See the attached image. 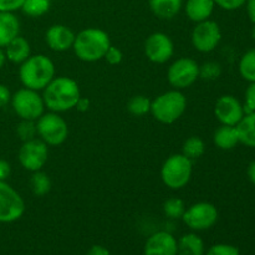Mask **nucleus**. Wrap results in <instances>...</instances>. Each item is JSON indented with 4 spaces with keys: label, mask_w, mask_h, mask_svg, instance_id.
I'll return each mask as SVG.
<instances>
[{
    "label": "nucleus",
    "mask_w": 255,
    "mask_h": 255,
    "mask_svg": "<svg viewBox=\"0 0 255 255\" xmlns=\"http://www.w3.org/2000/svg\"><path fill=\"white\" fill-rule=\"evenodd\" d=\"M42 91L45 107L56 114L75 109L81 97L79 84L67 76H55Z\"/></svg>",
    "instance_id": "nucleus-1"
},
{
    "label": "nucleus",
    "mask_w": 255,
    "mask_h": 255,
    "mask_svg": "<svg viewBox=\"0 0 255 255\" xmlns=\"http://www.w3.org/2000/svg\"><path fill=\"white\" fill-rule=\"evenodd\" d=\"M110 46L111 40L106 31L97 27H87L75 36L72 49L81 61L96 62L104 59Z\"/></svg>",
    "instance_id": "nucleus-2"
},
{
    "label": "nucleus",
    "mask_w": 255,
    "mask_h": 255,
    "mask_svg": "<svg viewBox=\"0 0 255 255\" xmlns=\"http://www.w3.org/2000/svg\"><path fill=\"white\" fill-rule=\"evenodd\" d=\"M19 77L26 89L42 91L55 77V65L46 55H30L20 64Z\"/></svg>",
    "instance_id": "nucleus-3"
},
{
    "label": "nucleus",
    "mask_w": 255,
    "mask_h": 255,
    "mask_svg": "<svg viewBox=\"0 0 255 255\" xmlns=\"http://www.w3.org/2000/svg\"><path fill=\"white\" fill-rule=\"evenodd\" d=\"M187 110V99L181 90H169L158 95L151 102L149 114L163 125H172L178 121Z\"/></svg>",
    "instance_id": "nucleus-4"
},
{
    "label": "nucleus",
    "mask_w": 255,
    "mask_h": 255,
    "mask_svg": "<svg viewBox=\"0 0 255 255\" xmlns=\"http://www.w3.org/2000/svg\"><path fill=\"white\" fill-rule=\"evenodd\" d=\"M193 173V161L182 153L169 156L161 168V179L166 187L173 191L184 188Z\"/></svg>",
    "instance_id": "nucleus-5"
},
{
    "label": "nucleus",
    "mask_w": 255,
    "mask_h": 255,
    "mask_svg": "<svg viewBox=\"0 0 255 255\" xmlns=\"http://www.w3.org/2000/svg\"><path fill=\"white\" fill-rule=\"evenodd\" d=\"M11 106L21 120L36 121L45 114L44 99L39 91L31 89H20L11 95Z\"/></svg>",
    "instance_id": "nucleus-6"
},
{
    "label": "nucleus",
    "mask_w": 255,
    "mask_h": 255,
    "mask_svg": "<svg viewBox=\"0 0 255 255\" xmlns=\"http://www.w3.org/2000/svg\"><path fill=\"white\" fill-rule=\"evenodd\" d=\"M37 136L47 146H60L69 137L67 122L56 112H47L36 120Z\"/></svg>",
    "instance_id": "nucleus-7"
},
{
    "label": "nucleus",
    "mask_w": 255,
    "mask_h": 255,
    "mask_svg": "<svg viewBox=\"0 0 255 255\" xmlns=\"http://www.w3.org/2000/svg\"><path fill=\"white\" fill-rule=\"evenodd\" d=\"M199 79V65L189 57H179L171 64L167 71V80L176 90L188 89Z\"/></svg>",
    "instance_id": "nucleus-8"
},
{
    "label": "nucleus",
    "mask_w": 255,
    "mask_h": 255,
    "mask_svg": "<svg viewBox=\"0 0 255 255\" xmlns=\"http://www.w3.org/2000/svg\"><path fill=\"white\" fill-rule=\"evenodd\" d=\"M20 164L29 172L41 171L49 158V147L42 139L32 138L22 142L17 153Z\"/></svg>",
    "instance_id": "nucleus-9"
},
{
    "label": "nucleus",
    "mask_w": 255,
    "mask_h": 255,
    "mask_svg": "<svg viewBox=\"0 0 255 255\" xmlns=\"http://www.w3.org/2000/svg\"><path fill=\"white\" fill-rule=\"evenodd\" d=\"M182 221L192 231H207L218 221V209L209 202H198L186 209Z\"/></svg>",
    "instance_id": "nucleus-10"
},
{
    "label": "nucleus",
    "mask_w": 255,
    "mask_h": 255,
    "mask_svg": "<svg viewBox=\"0 0 255 255\" xmlns=\"http://www.w3.org/2000/svg\"><path fill=\"white\" fill-rule=\"evenodd\" d=\"M222 40V30L213 20L208 19L197 22L191 35V41L194 49L203 54L214 51Z\"/></svg>",
    "instance_id": "nucleus-11"
},
{
    "label": "nucleus",
    "mask_w": 255,
    "mask_h": 255,
    "mask_svg": "<svg viewBox=\"0 0 255 255\" xmlns=\"http://www.w3.org/2000/svg\"><path fill=\"white\" fill-rule=\"evenodd\" d=\"M25 202L6 182H0V223H12L22 217Z\"/></svg>",
    "instance_id": "nucleus-12"
},
{
    "label": "nucleus",
    "mask_w": 255,
    "mask_h": 255,
    "mask_svg": "<svg viewBox=\"0 0 255 255\" xmlns=\"http://www.w3.org/2000/svg\"><path fill=\"white\" fill-rule=\"evenodd\" d=\"M144 54L154 64H166L174 54V44L164 32H153L144 41Z\"/></svg>",
    "instance_id": "nucleus-13"
},
{
    "label": "nucleus",
    "mask_w": 255,
    "mask_h": 255,
    "mask_svg": "<svg viewBox=\"0 0 255 255\" xmlns=\"http://www.w3.org/2000/svg\"><path fill=\"white\" fill-rule=\"evenodd\" d=\"M214 115L221 125L237 126L246 112H244V106L237 97L232 95H223L217 100Z\"/></svg>",
    "instance_id": "nucleus-14"
},
{
    "label": "nucleus",
    "mask_w": 255,
    "mask_h": 255,
    "mask_svg": "<svg viewBox=\"0 0 255 255\" xmlns=\"http://www.w3.org/2000/svg\"><path fill=\"white\" fill-rule=\"evenodd\" d=\"M75 34L69 26L62 24H55L47 29L45 34L46 44L52 51L64 52L72 49L75 41Z\"/></svg>",
    "instance_id": "nucleus-15"
},
{
    "label": "nucleus",
    "mask_w": 255,
    "mask_h": 255,
    "mask_svg": "<svg viewBox=\"0 0 255 255\" xmlns=\"http://www.w3.org/2000/svg\"><path fill=\"white\" fill-rule=\"evenodd\" d=\"M177 239L168 232H157L147 239L144 255H177Z\"/></svg>",
    "instance_id": "nucleus-16"
},
{
    "label": "nucleus",
    "mask_w": 255,
    "mask_h": 255,
    "mask_svg": "<svg viewBox=\"0 0 255 255\" xmlns=\"http://www.w3.org/2000/svg\"><path fill=\"white\" fill-rule=\"evenodd\" d=\"M214 0H187L186 14L193 22L208 20L214 11Z\"/></svg>",
    "instance_id": "nucleus-17"
},
{
    "label": "nucleus",
    "mask_w": 255,
    "mask_h": 255,
    "mask_svg": "<svg viewBox=\"0 0 255 255\" xmlns=\"http://www.w3.org/2000/svg\"><path fill=\"white\" fill-rule=\"evenodd\" d=\"M20 22L14 12L0 11V47H5L19 35Z\"/></svg>",
    "instance_id": "nucleus-18"
},
{
    "label": "nucleus",
    "mask_w": 255,
    "mask_h": 255,
    "mask_svg": "<svg viewBox=\"0 0 255 255\" xmlns=\"http://www.w3.org/2000/svg\"><path fill=\"white\" fill-rule=\"evenodd\" d=\"M30 52H31V49H30L29 41L20 35H17L5 46L6 60L14 64H22L30 56Z\"/></svg>",
    "instance_id": "nucleus-19"
},
{
    "label": "nucleus",
    "mask_w": 255,
    "mask_h": 255,
    "mask_svg": "<svg viewBox=\"0 0 255 255\" xmlns=\"http://www.w3.org/2000/svg\"><path fill=\"white\" fill-rule=\"evenodd\" d=\"M213 142L218 148L229 151L239 144V136L236 126L221 125L213 134Z\"/></svg>",
    "instance_id": "nucleus-20"
},
{
    "label": "nucleus",
    "mask_w": 255,
    "mask_h": 255,
    "mask_svg": "<svg viewBox=\"0 0 255 255\" xmlns=\"http://www.w3.org/2000/svg\"><path fill=\"white\" fill-rule=\"evenodd\" d=\"M183 0H149V7L157 17L171 20L181 11Z\"/></svg>",
    "instance_id": "nucleus-21"
},
{
    "label": "nucleus",
    "mask_w": 255,
    "mask_h": 255,
    "mask_svg": "<svg viewBox=\"0 0 255 255\" xmlns=\"http://www.w3.org/2000/svg\"><path fill=\"white\" fill-rule=\"evenodd\" d=\"M239 143L251 148H255V112L246 114L237 125Z\"/></svg>",
    "instance_id": "nucleus-22"
},
{
    "label": "nucleus",
    "mask_w": 255,
    "mask_h": 255,
    "mask_svg": "<svg viewBox=\"0 0 255 255\" xmlns=\"http://www.w3.org/2000/svg\"><path fill=\"white\" fill-rule=\"evenodd\" d=\"M204 243L201 237L194 233L182 237L177 244V255H203Z\"/></svg>",
    "instance_id": "nucleus-23"
},
{
    "label": "nucleus",
    "mask_w": 255,
    "mask_h": 255,
    "mask_svg": "<svg viewBox=\"0 0 255 255\" xmlns=\"http://www.w3.org/2000/svg\"><path fill=\"white\" fill-rule=\"evenodd\" d=\"M206 152V143L198 136H192L184 141L182 146V154L189 158L191 161L199 159Z\"/></svg>",
    "instance_id": "nucleus-24"
},
{
    "label": "nucleus",
    "mask_w": 255,
    "mask_h": 255,
    "mask_svg": "<svg viewBox=\"0 0 255 255\" xmlns=\"http://www.w3.org/2000/svg\"><path fill=\"white\" fill-rule=\"evenodd\" d=\"M51 179L45 172L36 171L32 172V176L30 178V188L32 194L36 197H44L51 191Z\"/></svg>",
    "instance_id": "nucleus-25"
},
{
    "label": "nucleus",
    "mask_w": 255,
    "mask_h": 255,
    "mask_svg": "<svg viewBox=\"0 0 255 255\" xmlns=\"http://www.w3.org/2000/svg\"><path fill=\"white\" fill-rule=\"evenodd\" d=\"M239 74L246 81L255 82V47L248 50L239 61Z\"/></svg>",
    "instance_id": "nucleus-26"
},
{
    "label": "nucleus",
    "mask_w": 255,
    "mask_h": 255,
    "mask_svg": "<svg viewBox=\"0 0 255 255\" xmlns=\"http://www.w3.org/2000/svg\"><path fill=\"white\" fill-rule=\"evenodd\" d=\"M151 100L143 95H137L129 99L127 102V110L131 115L136 117L146 116L147 114L151 112Z\"/></svg>",
    "instance_id": "nucleus-27"
},
{
    "label": "nucleus",
    "mask_w": 255,
    "mask_h": 255,
    "mask_svg": "<svg viewBox=\"0 0 255 255\" xmlns=\"http://www.w3.org/2000/svg\"><path fill=\"white\" fill-rule=\"evenodd\" d=\"M50 9V0H24L21 10L25 15L39 17L46 14Z\"/></svg>",
    "instance_id": "nucleus-28"
},
{
    "label": "nucleus",
    "mask_w": 255,
    "mask_h": 255,
    "mask_svg": "<svg viewBox=\"0 0 255 255\" xmlns=\"http://www.w3.org/2000/svg\"><path fill=\"white\" fill-rule=\"evenodd\" d=\"M186 209L184 202L177 197H172L163 203V213L169 219H182Z\"/></svg>",
    "instance_id": "nucleus-29"
},
{
    "label": "nucleus",
    "mask_w": 255,
    "mask_h": 255,
    "mask_svg": "<svg viewBox=\"0 0 255 255\" xmlns=\"http://www.w3.org/2000/svg\"><path fill=\"white\" fill-rule=\"evenodd\" d=\"M16 133L22 142L30 141V139L32 138H36L37 137L36 121L21 120V122H20L16 127Z\"/></svg>",
    "instance_id": "nucleus-30"
},
{
    "label": "nucleus",
    "mask_w": 255,
    "mask_h": 255,
    "mask_svg": "<svg viewBox=\"0 0 255 255\" xmlns=\"http://www.w3.org/2000/svg\"><path fill=\"white\" fill-rule=\"evenodd\" d=\"M222 75V66L218 62L208 61L199 66V79L206 81H214Z\"/></svg>",
    "instance_id": "nucleus-31"
},
{
    "label": "nucleus",
    "mask_w": 255,
    "mask_h": 255,
    "mask_svg": "<svg viewBox=\"0 0 255 255\" xmlns=\"http://www.w3.org/2000/svg\"><path fill=\"white\" fill-rule=\"evenodd\" d=\"M207 255H241L239 254V249L234 246H229V244H216L212 247Z\"/></svg>",
    "instance_id": "nucleus-32"
},
{
    "label": "nucleus",
    "mask_w": 255,
    "mask_h": 255,
    "mask_svg": "<svg viewBox=\"0 0 255 255\" xmlns=\"http://www.w3.org/2000/svg\"><path fill=\"white\" fill-rule=\"evenodd\" d=\"M243 106L246 114L255 112V82H249V86L246 91V104Z\"/></svg>",
    "instance_id": "nucleus-33"
},
{
    "label": "nucleus",
    "mask_w": 255,
    "mask_h": 255,
    "mask_svg": "<svg viewBox=\"0 0 255 255\" xmlns=\"http://www.w3.org/2000/svg\"><path fill=\"white\" fill-rule=\"evenodd\" d=\"M110 65H119L121 64L122 59H124V54H122L121 50L116 46H110V49L107 50L106 55L104 57Z\"/></svg>",
    "instance_id": "nucleus-34"
},
{
    "label": "nucleus",
    "mask_w": 255,
    "mask_h": 255,
    "mask_svg": "<svg viewBox=\"0 0 255 255\" xmlns=\"http://www.w3.org/2000/svg\"><path fill=\"white\" fill-rule=\"evenodd\" d=\"M247 0H214V4L224 10H237L243 6Z\"/></svg>",
    "instance_id": "nucleus-35"
},
{
    "label": "nucleus",
    "mask_w": 255,
    "mask_h": 255,
    "mask_svg": "<svg viewBox=\"0 0 255 255\" xmlns=\"http://www.w3.org/2000/svg\"><path fill=\"white\" fill-rule=\"evenodd\" d=\"M24 0H0V11L14 12L20 10Z\"/></svg>",
    "instance_id": "nucleus-36"
},
{
    "label": "nucleus",
    "mask_w": 255,
    "mask_h": 255,
    "mask_svg": "<svg viewBox=\"0 0 255 255\" xmlns=\"http://www.w3.org/2000/svg\"><path fill=\"white\" fill-rule=\"evenodd\" d=\"M10 101H11V92L7 86L0 84V109L6 106Z\"/></svg>",
    "instance_id": "nucleus-37"
},
{
    "label": "nucleus",
    "mask_w": 255,
    "mask_h": 255,
    "mask_svg": "<svg viewBox=\"0 0 255 255\" xmlns=\"http://www.w3.org/2000/svg\"><path fill=\"white\" fill-rule=\"evenodd\" d=\"M10 173H11V167H10L9 162H6L5 159H0V182L6 181Z\"/></svg>",
    "instance_id": "nucleus-38"
},
{
    "label": "nucleus",
    "mask_w": 255,
    "mask_h": 255,
    "mask_svg": "<svg viewBox=\"0 0 255 255\" xmlns=\"http://www.w3.org/2000/svg\"><path fill=\"white\" fill-rule=\"evenodd\" d=\"M87 255H110V252L102 246H94L87 252Z\"/></svg>",
    "instance_id": "nucleus-39"
},
{
    "label": "nucleus",
    "mask_w": 255,
    "mask_h": 255,
    "mask_svg": "<svg viewBox=\"0 0 255 255\" xmlns=\"http://www.w3.org/2000/svg\"><path fill=\"white\" fill-rule=\"evenodd\" d=\"M75 109H77V111L80 112H86L87 110L90 109V100L85 99V97H80V100L77 101L76 107H75Z\"/></svg>",
    "instance_id": "nucleus-40"
},
{
    "label": "nucleus",
    "mask_w": 255,
    "mask_h": 255,
    "mask_svg": "<svg viewBox=\"0 0 255 255\" xmlns=\"http://www.w3.org/2000/svg\"><path fill=\"white\" fill-rule=\"evenodd\" d=\"M247 12L252 22L255 24V0H247Z\"/></svg>",
    "instance_id": "nucleus-41"
},
{
    "label": "nucleus",
    "mask_w": 255,
    "mask_h": 255,
    "mask_svg": "<svg viewBox=\"0 0 255 255\" xmlns=\"http://www.w3.org/2000/svg\"><path fill=\"white\" fill-rule=\"evenodd\" d=\"M247 173H248L249 181H251L252 183H253L255 186V159H254V161H252L251 163H249L248 171H247Z\"/></svg>",
    "instance_id": "nucleus-42"
},
{
    "label": "nucleus",
    "mask_w": 255,
    "mask_h": 255,
    "mask_svg": "<svg viewBox=\"0 0 255 255\" xmlns=\"http://www.w3.org/2000/svg\"><path fill=\"white\" fill-rule=\"evenodd\" d=\"M5 61H6V55H5L4 47H0V70L2 69V66L5 65Z\"/></svg>",
    "instance_id": "nucleus-43"
},
{
    "label": "nucleus",
    "mask_w": 255,
    "mask_h": 255,
    "mask_svg": "<svg viewBox=\"0 0 255 255\" xmlns=\"http://www.w3.org/2000/svg\"><path fill=\"white\" fill-rule=\"evenodd\" d=\"M252 37H253V39H254V41H255V24H254L253 29H252Z\"/></svg>",
    "instance_id": "nucleus-44"
}]
</instances>
